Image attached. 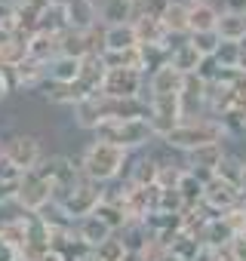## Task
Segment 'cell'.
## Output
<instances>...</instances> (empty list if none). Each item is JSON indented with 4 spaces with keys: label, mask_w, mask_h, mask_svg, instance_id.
<instances>
[{
    "label": "cell",
    "mask_w": 246,
    "mask_h": 261,
    "mask_svg": "<svg viewBox=\"0 0 246 261\" xmlns=\"http://www.w3.org/2000/svg\"><path fill=\"white\" fill-rule=\"evenodd\" d=\"M130 157H133V154L120 151V148H114V145H108V142L92 139V142L80 151L77 166H80V175H83V178H89V181H95V185H114L123 172H127Z\"/></svg>",
    "instance_id": "1"
},
{
    "label": "cell",
    "mask_w": 246,
    "mask_h": 261,
    "mask_svg": "<svg viewBox=\"0 0 246 261\" xmlns=\"http://www.w3.org/2000/svg\"><path fill=\"white\" fill-rule=\"evenodd\" d=\"M225 142V133H222V123L209 114L203 117H185L173 133L163 139V145L176 154H191V151H200L206 145H222Z\"/></svg>",
    "instance_id": "2"
},
{
    "label": "cell",
    "mask_w": 246,
    "mask_h": 261,
    "mask_svg": "<svg viewBox=\"0 0 246 261\" xmlns=\"http://www.w3.org/2000/svg\"><path fill=\"white\" fill-rule=\"evenodd\" d=\"M95 139L108 142V145H114L120 151H127V154L142 151L151 142H157L154 133H151V126H148V120H114V123H102L95 129Z\"/></svg>",
    "instance_id": "3"
},
{
    "label": "cell",
    "mask_w": 246,
    "mask_h": 261,
    "mask_svg": "<svg viewBox=\"0 0 246 261\" xmlns=\"http://www.w3.org/2000/svg\"><path fill=\"white\" fill-rule=\"evenodd\" d=\"M102 197H105V185H95V181H89V178H80V181H77V185H74L59 203H56V209L74 224V221L92 215V212L99 209Z\"/></svg>",
    "instance_id": "4"
},
{
    "label": "cell",
    "mask_w": 246,
    "mask_h": 261,
    "mask_svg": "<svg viewBox=\"0 0 246 261\" xmlns=\"http://www.w3.org/2000/svg\"><path fill=\"white\" fill-rule=\"evenodd\" d=\"M37 172L53 185V206L83 178L80 175V166H77V160L74 157H65V154H53V157H43L40 160V166H37Z\"/></svg>",
    "instance_id": "5"
},
{
    "label": "cell",
    "mask_w": 246,
    "mask_h": 261,
    "mask_svg": "<svg viewBox=\"0 0 246 261\" xmlns=\"http://www.w3.org/2000/svg\"><path fill=\"white\" fill-rule=\"evenodd\" d=\"M13 203L19 206V212H28V215H40L43 209L53 206V185L34 169V172H25L16 185V197Z\"/></svg>",
    "instance_id": "6"
},
{
    "label": "cell",
    "mask_w": 246,
    "mask_h": 261,
    "mask_svg": "<svg viewBox=\"0 0 246 261\" xmlns=\"http://www.w3.org/2000/svg\"><path fill=\"white\" fill-rule=\"evenodd\" d=\"M0 157H7L22 175L25 172H34L43 160V145L34 133H13L4 139V154Z\"/></svg>",
    "instance_id": "7"
},
{
    "label": "cell",
    "mask_w": 246,
    "mask_h": 261,
    "mask_svg": "<svg viewBox=\"0 0 246 261\" xmlns=\"http://www.w3.org/2000/svg\"><path fill=\"white\" fill-rule=\"evenodd\" d=\"M148 77L139 71H120V68H108L105 80H102V95L108 98H145L148 92Z\"/></svg>",
    "instance_id": "8"
},
{
    "label": "cell",
    "mask_w": 246,
    "mask_h": 261,
    "mask_svg": "<svg viewBox=\"0 0 246 261\" xmlns=\"http://www.w3.org/2000/svg\"><path fill=\"white\" fill-rule=\"evenodd\" d=\"M185 120L179 98H148V126L157 142H163L173 129Z\"/></svg>",
    "instance_id": "9"
},
{
    "label": "cell",
    "mask_w": 246,
    "mask_h": 261,
    "mask_svg": "<svg viewBox=\"0 0 246 261\" xmlns=\"http://www.w3.org/2000/svg\"><path fill=\"white\" fill-rule=\"evenodd\" d=\"M240 200H243V194H240V188H234V185H228V181H222V178H209L206 181V188H203V209L209 212V215H225L228 209H234V206H240Z\"/></svg>",
    "instance_id": "10"
},
{
    "label": "cell",
    "mask_w": 246,
    "mask_h": 261,
    "mask_svg": "<svg viewBox=\"0 0 246 261\" xmlns=\"http://www.w3.org/2000/svg\"><path fill=\"white\" fill-rule=\"evenodd\" d=\"M65 16V28L71 31H92L99 28V7L95 0H56Z\"/></svg>",
    "instance_id": "11"
},
{
    "label": "cell",
    "mask_w": 246,
    "mask_h": 261,
    "mask_svg": "<svg viewBox=\"0 0 246 261\" xmlns=\"http://www.w3.org/2000/svg\"><path fill=\"white\" fill-rule=\"evenodd\" d=\"M206 89H209V80L203 74L185 77L182 92H179V105H182L185 117H203L206 114Z\"/></svg>",
    "instance_id": "12"
},
{
    "label": "cell",
    "mask_w": 246,
    "mask_h": 261,
    "mask_svg": "<svg viewBox=\"0 0 246 261\" xmlns=\"http://www.w3.org/2000/svg\"><path fill=\"white\" fill-rule=\"evenodd\" d=\"M225 154H228L225 142H222V145H206V148H200V151L185 154V169H188L191 175H197V178L209 181V178L215 175V169H218V163H222V157H225Z\"/></svg>",
    "instance_id": "13"
},
{
    "label": "cell",
    "mask_w": 246,
    "mask_h": 261,
    "mask_svg": "<svg viewBox=\"0 0 246 261\" xmlns=\"http://www.w3.org/2000/svg\"><path fill=\"white\" fill-rule=\"evenodd\" d=\"M182 83H185V77L176 68L163 65V68H157V71L148 74V89L145 92H148V98H179Z\"/></svg>",
    "instance_id": "14"
},
{
    "label": "cell",
    "mask_w": 246,
    "mask_h": 261,
    "mask_svg": "<svg viewBox=\"0 0 246 261\" xmlns=\"http://www.w3.org/2000/svg\"><path fill=\"white\" fill-rule=\"evenodd\" d=\"M13 77V89H25V92H34L40 86H46V62H37V59H25L22 65H16L10 71Z\"/></svg>",
    "instance_id": "15"
},
{
    "label": "cell",
    "mask_w": 246,
    "mask_h": 261,
    "mask_svg": "<svg viewBox=\"0 0 246 261\" xmlns=\"http://www.w3.org/2000/svg\"><path fill=\"white\" fill-rule=\"evenodd\" d=\"M92 92L77 80V83H46V89H43V98L50 101V105H56V108H77L83 98H89Z\"/></svg>",
    "instance_id": "16"
},
{
    "label": "cell",
    "mask_w": 246,
    "mask_h": 261,
    "mask_svg": "<svg viewBox=\"0 0 246 261\" xmlns=\"http://www.w3.org/2000/svg\"><path fill=\"white\" fill-rule=\"evenodd\" d=\"M188 13H191V7L185 4V0H169V7L160 16V25H163V31H166L169 40H185L188 37V31H191Z\"/></svg>",
    "instance_id": "17"
},
{
    "label": "cell",
    "mask_w": 246,
    "mask_h": 261,
    "mask_svg": "<svg viewBox=\"0 0 246 261\" xmlns=\"http://www.w3.org/2000/svg\"><path fill=\"white\" fill-rule=\"evenodd\" d=\"M99 25L108 28V25H130L136 22L139 16V7L130 4V0H99Z\"/></svg>",
    "instance_id": "18"
},
{
    "label": "cell",
    "mask_w": 246,
    "mask_h": 261,
    "mask_svg": "<svg viewBox=\"0 0 246 261\" xmlns=\"http://www.w3.org/2000/svg\"><path fill=\"white\" fill-rule=\"evenodd\" d=\"M234 237H237V233H234V227L225 221V215H212V218H206V224L200 227V243H203L206 249H212V252H225Z\"/></svg>",
    "instance_id": "19"
},
{
    "label": "cell",
    "mask_w": 246,
    "mask_h": 261,
    "mask_svg": "<svg viewBox=\"0 0 246 261\" xmlns=\"http://www.w3.org/2000/svg\"><path fill=\"white\" fill-rule=\"evenodd\" d=\"M203 62H206V59H200V53L188 43V37H185V40H179V43L169 49V68H176L182 77L200 74V71H203Z\"/></svg>",
    "instance_id": "20"
},
{
    "label": "cell",
    "mask_w": 246,
    "mask_h": 261,
    "mask_svg": "<svg viewBox=\"0 0 246 261\" xmlns=\"http://www.w3.org/2000/svg\"><path fill=\"white\" fill-rule=\"evenodd\" d=\"M127 185H133V188H154L157 185V157L154 154H142L136 160L130 157Z\"/></svg>",
    "instance_id": "21"
},
{
    "label": "cell",
    "mask_w": 246,
    "mask_h": 261,
    "mask_svg": "<svg viewBox=\"0 0 246 261\" xmlns=\"http://www.w3.org/2000/svg\"><path fill=\"white\" fill-rule=\"evenodd\" d=\"M136 46H139V37H136L133 22L102 28V53H120V49H136Z\"/></svg>",
    "instance_id": "22"
},
{
    "label": "cell",
    "mask_w": 246,
    "mask_h": 261,
    "mask_svg": "<svg viewBox=\"0 0 246 261\" xmlns=\"http://www.w3.org/2000/svg\"><path fill=\"white\" fill-rule=\"evenodd\" d=\"M74 237H77V240H83V243L95 252V246H102L105 240H111V237H114V230H111L99 215H86V218L74 221Z\"/></svg>",
    "instance_id": "23"
},
{
    "label": "cell",
    "mask_w": 246,
    "mask_h": 261,
    "mask_svg": "<svg viewBox=\"0 0 246 261\" xmlns=\"http://www.w3.org/2000/svg\"><path fill=\"white\" fill-rule=\"evenodd\" d=\"M191 13H188V22H191V31L188 34H203V31H215L218 25V16H222V7L215 0H203V4H188Z\"/></svg>",
    "instance_id": "24"
},
{
    "label": "cell",
    "mask_w": 246,
    "mask_h": 261,
    "mask_svg": "<svg viewBox=\"0 0 246 261\" xmlns=\"http://www.w3.org/2000/svg\"><path fill=\"white\" fill-rule=\"evenodd\" d=\"M133 28H136L139 46H166V49H173V43H169V37H166L160 19H148V16L139 13L136 22H133Z\"/></svg>",
    "instance_id": "25"
},
{
    "label": "cell",
    "mask_w": 246,
    "mask_h": 261,
    "mask_svg": "<svg viewBox=\"0 0 246 261\" xmlns=\"http://www.w3.org/2000/svg\"><path fill=\"white\" fill-rule=\"evenodd\" d=\"M215 34L222 43H243L246 40V13H225L222 10Z\"/></svg>",
    "instance_id": "26"
},
{
    "label": "cell",
    "mask_w": 246,
    "mask_h": 261,
    "mask_svg": "<svg viewBox=\"0 0 246 261\" xmlns=\"http://www.w3.org/2000/svg\"><path fill=\"white\" fill-rule=\"evenodd\" d=\"M80 62H83V59L56 56V59L46 65V83H77V80H80Z\"/></svg>",
    "instance_id": "27"
},
{
    "label": "cell",
    "mask_w": 246,
    "mask_h": 261,
    "mask_svg": "<svg viewBox=\"0 0 246 261\" xmlns=\"http://www.w3.org/2000/svg\"><path fill=\"white\" fill-rule=\"evenodd\" d=\"M28 56L50 65V62L59 56V34H50V31H34V34H28Z\"/></svg>",
    "instance_id": "28"
},
{
    "label": "cell",
    "mask_w": 246,
    "mask_h": 261,
    "mask_svg": "<svg viewBox=\"0 0 246 261\" xmlns=\"http://www.w3.org/2000/svg\"><path fill=\"white\" fill-rule=\"evenodd\" d=\"M74 123L77 129H86V133H95L102 126V95H89L74 108Z\"/></svg>",
    "instance_id": "29"
},
{
    "label": "cell",
    "mask_w": 246,
    "mask_h": 261,
    "mask_svg": "<svg viewBox=\"0 0 246 261\" xmlns=\"http://www.w3.org/2000/svg\"><path fill=\"white\" fill-rule=\"evenodd\" d=\"M105 74H108V68H105V62H102V53H92V56H86V59L80 62V83H83L92 95L102 92Z\"/></svg>",
    "instance_id": "30"
},
{
    "label": "cell",
    "mask_w": 246,
    "mask_h": 261,
    "mask_svg": "<svg viewBox=\"0 0 246 261\" xmlns=\"http://www.w3.org/2000/svg\"><path fill=\"white\" fill-rule=\"evenodd\" d=\"M185 172H188V169H185V160H176V157H173V160H169V157H157V188H163V191H176Z\"/></svg>",
    "instance_id": "31"
},
{
    "label": "cell",
    "mask_w": 246,
    "mask_h": 261,
    "mask_svg": "<svg viewBox=\"0 0 246 261\" xmlns=\"http://www.w3.org/2000/svg\"><path fill=\"white\" fill-rule=\"evenodd\" d=\"M102 62L105 68H120V71H139L145 74V65H142V49H120V53H102Z\"/></svg>",
    "instance_id": "32"
},
{
    "label": "cell",
    "mask_w": 246,
    "mask_h": 261,
    "mask_svg": "<svg viewBox=\"0 0 246 261\" xmlns=\"http://www.w3.org/2000/svg\"><path fill=\"white\" fill-rule=\"evenodd\" d=\"M218 123H222V133H225V142L228 139H243L246 136V108H228L225 114H218L215 117Z\"/></svg>",
    "instance_id": "33"
},
{
    "label": "cell",
    "mask_w": 246,
    "mask_h": 261,
    "mask_svg": "<svg viewBox=\"0 0 246 261\" xmlns=\"http://www.w3.org/2000/svg\"><path fill=\"white\" fill-rule=\"evenodd\" d=\"M203 188H206V181L203 178H197V175H191V172H185L182 175V181H179V197H182V203H185V209H197V206H203Z\"/></svg>",
    "instance_id": "34"
},
{
    "label": "cell",
    "mask_w": 246,
    "mask_h": 261,
    "mask_svg": "<svg viewBox=\"0 0 246 261\" xmlns=\"http://www.w3.org/2000/svg\"><path fill=\"white\" fill-rule=\"evenodd\" d=\"M209 65H212L209 77L215 71H240V43H218V49L209 59Z\"/></svg>",
    "instance_id": "35"
},
{
    "label": "cell",
    "mask_w": 246,
    "mask_h": 261,
    "mask_svg": "<svg viewBox=\"0 0 246 261\" xmlns=\"http://www.w3.org/2000/svg\"><path fill=\"white\" fill-rule=\"evenodd\" d=\"M243 160L246 157H240V154H225L222 157V163H218V169H215V178H222V181H228V185H234V188H240V175H243ZM243 194V191H240Z\"/></svg>",
    "instance_id": "36"
},
{
    "label": "cell",
    "mask_w": 246,
    "mask_h": 261,
    "mask_svg": "<svg viewBox=\"0 0 246 261\" xmlns=\"http://www.w3.org/2000/svg\"><path fill=\"white\" fill-rule=\"evenodd\" d=\"M123 255H127V246H123V240L117 233L111 240H105L102 246H95V252H92L95 261H123Z\"/></svg>",
    "instance_id": "37"
},
{
    "label": "cell",
    "mask_w": 246,
    "mask_h": 261,
    "mask_svg": "<svg viewBox=\"0 0 246 261\" xmlns=\"http://www.w3.org/2000/svg\"><path fill=\"white\" fill-rule=\"evenodd\" d=\"M188 43L200 53V59H212L222 40H218V34H215V31H203V34H188Z\"/></svg>",
    "instance_id": "38"
},
{
    "label": "cell",
    "mask_w": 246,
    "mask_h": 261,
    "mask_svg": "<svg viewBox=\"0 0 246 261\" xmlns=\"http://www.w3.org/2000/svg\"><path fill=\"white\" fill-rule=\"evenodd\" d=\"M19 178H22V172L7 157H0V185H19Z\"/></svg>",
    "instance_id": "39"
},
{
    "label": "cell",
    "mask_w": 246,
    "mask_h": 261,
    "mask_svg": "<svg viewBox=\"0 0 246 261\" xmlns=\"http://www.w3.org/2000/svg\"><path fill=\"white\" fill-rule=\"evenodd\" d=\"M225 252H228V258H231V261H246V233H237Z\"/></svg>",
    "instance_id": "40"
},
{
    "label": "cell",
    "mask_w": 246,
    "mask_h": 261,
    "mask_svg": "<svg viewBox=\"0 0 246 261\" xmlns=\"http://www.w3.org/2000/svg\"><path fill=\"white\" fill-rule=\"evenodd\" d=\"M166 7H169V0H145V4L139 7V13L148 16V19H160Z\"/></svg>",
    "instance_id": "41"
},
{
    "label": "cell",
    "mask_w": 246,
    "mask_h": 261,
    "mask_svg": "<svg viewBox=\"0 0 246 261\" xmlns=\"http://www.w3.org/2000/svg\"><path fill=\"white\" fill-rule=\"evenodd\" d=\"M10 92H13V77H10V71L0 68V101H7Z\"/></svg>",
    "instance_id": "42"
},
{
    "label": "cell",
    "mask_w": 246,
    "mask_h": 261,
    "mask_svg": "<svg viewBox=\"0 0 246 261\" xmlns=\"http://www.w3.org/2000/svg\"><path fill=\"white\" fill-rule=\"evenodd\" d=\"M225 13H246V0H222Z\"/></svg>",
    "instance_id": "43"
},
{
    "label": "cell",
    "mask_w": 246,
    "mask_h": 261,
    "mask_svg": "<svg viewBox=\"0 0 246 261\" xmlns=\"http://www.w3.org/2000/svg\"><path fill=\"white\" fill-rule=\"evenodd\" d=\"M0 261H19V252L7 243H0Z\"/></svg>",
    "instance_id": "44"
},
{
    "label": "cell",
    "mask_w": 246,
    "mask_h": 261,
    "mask_svg": "<svg viewBox=\"0 0 246 261\" xmlns=\"http://www.w3.org/2000/svg\"><path fill=\"white\" fill-rule=\"evenodd\" d=\"M37 261H65V258H62L59 252H53V249H50V252H46V255H40Z\"/></svg>",
    "instance_id": "45"
},
{
    "label": "cell",
    "mask_w": 246,
    "mask_h": 261,
    "mask_svg": "<svg viewBox=\"0 0 246 261\" xmlns=\"http://www.w3.org/2000/svg\"><path fill=\"white\" fill-rule=\"evenodd\" d=\"M123 261H145L139 252H127V255H123Z\"/></svg>",
    "instance_id": "46"
},
{
    "label": "cell",
    "mask_w": 246,
    "mask_h": 261,
    "mask_svg": "<svg viewBox=\"0 0 246 261\" xmlns=\"http://www.w3.org/2000/svg\"><path fill=\"white\" fill-rule=\"evenodd\" d=\"M240 191L246 194V160H243V175H240Z\"/></svg>",
    "instance_id": "47"
},
{
    "label": "cell",
    "mask_w": 246,
    "mask_h": 261,
    "mask_svg": "<svg viewBox=\"0 0 246 261\" xmlns=\"http://www.w3.org/2000/svg\"><path fill=\"white\" fill-rule=\"evenodd\" d=\"M130 4H136V7H142V4H145V0H130Z\"/></svg>",
    "instance_id": "48"
},
{
    "label": "cell",
    "mask_w": 246,
    "mask_h": 261,
    "mask_svg": "<svg viewBox=\"0 0 246 261\" xmlns=\"http://www.w3.org/2000/svg\"><path fill=\"white\" fill-rule=\"evenodd\" d=\"M0 154H4V136H0Z\"/></svg>",
    "instance_id": "49"
},
{
    "label": "cell",
    "mask_w": 246,
    "mask_h": 261,
    "mask_svg": "<svg viewBox=\"0 0 246 261\" xmlns=\"http://www.w3.org/2000/svg\"><path fill=\"white\" fill-rule=\"evenodd\" d=\"M185 4H203V0H185Z\"/></svg>",
    "instance_id": "50"
},
{
    "label": "cell",
    "mask_w": 246,
    "mask_h": 261,
    "mask_svg": "<svg viewBox=\"0 0 246 261\" xmlns=\"http://www.w3.org/2000/svg\"><path fill=\"white\" fill-rule=\"evenodd\" d=\"M89 261H95V258H89Z\"/></svg>",
    "instance_id": "51"
}]
</instances>
